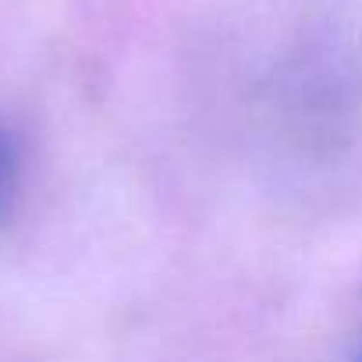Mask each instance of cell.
Segmentation results:
<instances>
[{"mask_svg": "<svg viewBox=\"0 0 362 362\" xmlns=\"http://www.w3.org/2000/svg\"><path fill=\"white\" fill-rule=\"evenodd\" d=\"M15 174H18V156H15V142L11 135L0 128V214H4L11 192H15Z\"/></svg>", "mask_w": 362, "mask_h": 362, "instance_id": "1", "label": "cell"}, {"mask_svg": "<svg viewBox=\"0 0 362 362\" xmlns=\"http://www.w3.org/2000/svg\"><path fill=\"white\" fill-rule=\"evenodd\" d=\"M355 362H362V355H358V358H355Z\"/></svg>", "mask_w": 362, "mask_h": 362, "instance_id": "2", "label": "cell"}]
</instances>
